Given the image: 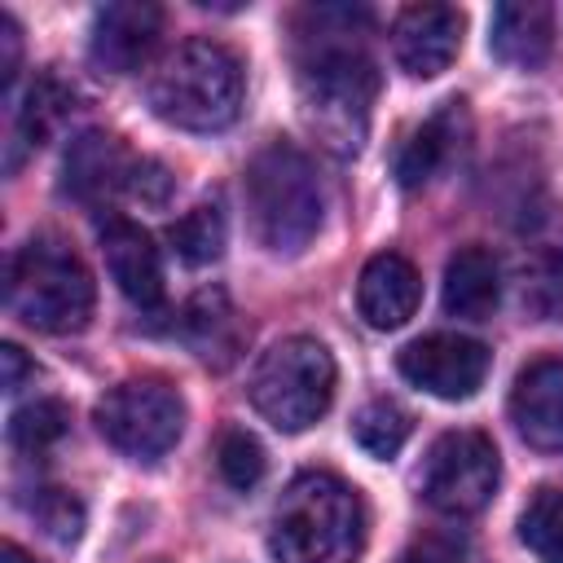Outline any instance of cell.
I'll return each mask as SVG.
<instances>
[{"label":"cell","mask_w":563,"mask_h":563,"mask_svg":"<svg viewBox=\"0 0 563 563\" xmlns=\"http://www.w3.org/2000/svg\"><path fill=\"white\" fill-rule=\"evenodd\" d=\"M299 26V114L308 132L339 158L356 154L369 132V106L378 97V70L365 57L356 31L369 26L365 9L321 4L303 9Z\"/></svg>","instance_id":"6da1fadb"},{"label":"cell","mask_w":563,"mask_h":563,"mask_svg":"<svg viewBox=\"0 0 563 563\" xmlns=\"http://www.w3.org/2000/svg\"><path fill=\"white\" fill-rule=\"evenodd\" d=\"M268 550L277 563H356L365 550L361 493L330 471L295 475L273 510Z\"/></svg>","instance_id":"7a4b0ae2"},{"label":"cell","mask_w":563,"mask_h":563,"mask_svg":"<svg viewBox=\"0 0 563 563\" xmlns=\"http://www.w3.org/2000/svg\"><path fill=\"white\" fill-rule=\"evenodd\" d=\"M246 189V220L251 233L264 251L273 255H299L317 229H321V211H325V194L321 180L308 163L303 150H295L290 141H268L242 176Z\"/></svg>","instance_id":"3957f363"},{"label":"cell","mask_w":563,"mask_h":563,"mask_svg":"<svg viewBox=\"0 0 563 563\" xmlns=\"http://www.w3.org/2000/svg\"><path fill=\"white\" fill-rule=\"evenodd\" d=\"M242 62L220 40L176 44L150 75V110L180 132H220L242 110Z\"/></svg>","instance_id":"277c9868"},{"label":"cell","mask_w":563,"mask_h":563,"mask_svg":"<svg viewBox=\"0 0 563 563\" xmlns=\"http://www.w3.org/2000/svg\"><path fill=\"white\" fill-rule=\"evenodd\" d=\"M4 299H9V312L18 321H26L31 330L75 334L92 317L97 286H92V273L84 268V260L70 246H62L53 238H31L9 260Z\"/></svg>","instance_id":"5b68a950"},{"label":"cell","mask_w":563,"mask_h":563,"mask_svg":"<svg viewBox=\"0 0 563 563\" xmlns=\"http://www.w3.org/2000/svg\"><path fill=\"white\" fill-rule=\"evenodd\" d=\"M334 383H339V369L330 347L308 334H290L260 356L246 391L255 413L277 431H308L330 409Z\"/></svg>","instance_id":"8992f818"},{"label":"cell","mask_w":563,"mask_h":563,"mask_svg":"<svg viewBox=\"0 0 563 563\" xmlns=\"http://www.w3.org/2000/svg\"><path fill=\"white\" fill-rule=\"evenodd\" d=\"M97 431L123 457L154 462L185 431V400L163 378H128L110 387L97 405Z\"/></svg>","instance_id":"52a82bcc"},{"label":"cell","mask_w":563,"mask_h":563,"mask_svg":"<svg viewBox=\"0 0 563 563\" xmlns=\"http://www.w3.org/2000/svg\"><path fill=\"white\" fill-rule=\"evenodd\" d=\"M501 479V462L497 449L484 431H444L422 462V497L427 506H435L440 515H475L488 506V497L497 493Z\"/></svg>","instance_id":"ba28073f"},{"label":"cell","mask_w":563,"mask_h":563,"mask_svg":"<svg viewBox=\"0 0 563 563\" xmlns=\"http://www.w3.org/2000/svg\"><path fill=\"white\" fill-rule=\"evenodd\" d=\"M488 361H493L488 347L466 334H422V339L405 343L396 356L400 374L440 400L475 396L488 378Z\"/></svg>","instance_id":"9c48e42d"},{"label":"cell","mask_w":563,"mask_h":563,"mask_svg":"<svg viewBox=\"0 0 563 563\" xmlns=\"http://www.w3.org/2000/svg\"><path fill=\"white\" fill-rule=\"evenodd\" d=\"M466 18L453 4H409L391 26V53L396 66L413 79H435L453 66L462 48Z\"/></svg>","instance_id":"30bf717a"},{"label":"cell","mask_w":563,"mask_h":563,"mask_svg":"<svg viewBox=\"0 0 563 563\" xmlns=\"http://www.w3.org/2000/svg\"><path fill=\"white\" fill-rule=\"evenodd\" d=\"M163 35V9L150 0H119L97 9L92 18V40L88 57L106 75H132L158 44Z\"/></svg>","instance_id":"8fae6325"},{"label":"cell","mask_w":563,"mask_h":563,"mask_svg":"<svg viewBox=\"0 0 563 563\" xmlns=\"http://www.w3.org/2000/svg\"><path fill=\"white\" fill-rule=\"evenodd\" d=\"M515 277H519V299L532 317L563 312V207H545L528 220Z\"/></svg>","instance_id":"7c38bea8"},{"label":"cell","mask_w":563,"mask_h":563,"mask_svg":"<svg viewBox=\"0 0 563 563\" xmlns=\"http://www.w3.org/2000/svg\"><path fill=\"white\" fill-rule=\"evenodd\" d=\"M510 422L537 453H563V361L541 356L510 387Z\"/></svg>","instance_id":"4fadbf2b"},{"label":"cell","mask_w":563,"mask_h":563,"mask_svg":"<svg viewBox=\"0 0 563 563\" xmlns=\"http://www.w3.org/2000/svg\"><path fill=\"white\" fill-rule=\"evenodd\" d=\"M97 233H101V255H106L114 286L136 308H154L163 299V260H158V246L150 242V233L119 211H106Z\"/></svg>","instance_id":"5bb4252c"},{"label":"cell","mask_w":563,"mask_h":563,"mask_svg":"<svg viewBox=\"0 0 563 563\" xmlns=\"http://www.w3.org/2000/svg\"><path fill=\"white\" fill-rule=\"evenodd\" d=\"M132 154L119 145V136L110 132H79L70 145H66V158H62V189L75 198V202H106L114 194H128V176H132Z\"/></svg>","instance_id":"9a60e30c"},{"label":"cell","mask_w":563,"mask_h":563,"mask_svg":"<svg viewBox=\"0 0 563 563\" xmlns=\"http://www.w3.org/2000/svg\"><path fill=\"white\" fill-rule=\"evenodd\" d=\"M418 303H422V277L405 255L383 251L361 268L356 308L374 330H400L418 312Z\"/></svg>","instance_id":"2e32d148"},{"label":"cell","mask_w":563,"mask_h":563,"mask_svg":"<svg viewBox=\"0 0 563 563\" xmlns=\"http://www.w3.org/2000/svg\"><path fill=\"white\" fill-rule=\"evenodd\" d=\"M466 132H471L466 106H462V101H444L427 123H418V128L400 141V150H396V180H400L405 189L427 185V180L462 150Z\"/></svg>","instance_id":"e0dca14e"},{"label":"cell","mask_w":563,"mask_h":563,"mask_svg":"<svg viewBox=\"0 0 563 563\" xmlns=\"http://www.w3.org/2000/svg\"><path fill=\"white\" fill-rule=\"evenodd\" d=\"M554 44V13L541 0H506L493 9L488 48L515 70H537Z\"/></svg>","instance_id":"ac0fdd59"},{"label":"cell","mask_w":563,"mask_h":563,"mask_svg":"<svg viewBox=\"0 0 563 563\" xmlns=\"http://www.w3.org/2000/svg\"><path fill=\"white\" fill-rule=\"evenodd\" d=\"M501 299V264L488 246L471 242L457 246L444 264V312L462 321H484L493 317Z\"/></svg>","instance_id":"d6986e66"},{"label":"cell","mask_w":563,"mask_h":563,"mask_svg":"<svg viewBox=\"0 0 563 563\" xmlns=\"http://www.w3.org/2000/svg\"><path fill=\"white\" fill-rule=\"evenodd\" d=\"M172 251L189 264V268H202V264H216L224 255V238H229V224H224V211L220 202H198L189 207L172 229Z\"/></svg>","instance_id":"ffe728a7"},{"label":"cell","mask_w":563,"mask_h":563,"mask_svg":"<svg viewBox=\"0 0 563 563\" xmlns=\"http://www.w3.org/2000/svg\"><path fill=\"white\" fill-rule=\"evenodd\" d=\"M70 101H75V92L57 75L31 79V88H26L22 106H18V141L31 145V150L44 145L62 128V119L70 114Z\"/></svg>","instance_id":"44dd1931"},{"label":"cell","mask_w":563,"mask_h":563,"mask_svg":"<svg viewBox=\"0 0 563 563\" xmlns=\"http://www.w3.org/2000/svg\"><path fill=\"white\" fill-rule=\"evenodd\" d=\"M66 431H70V409L57 396H35L31 405L13 409V418H9V444L31 457L48 453Z\"/></svg>","instance_id":"7402d4cb"},{"label":"cell","mask_w":563,"mask_h":563,"mask_svg":"<svg viewBox=\"0 0 563 563\" xmlns=\"http://www.w3.org/2000/svg\"><path fill=\"white\" fill-rule=\"evenodd\" d=\"M519 541L541 563H563V488L545 484L528 497V506L519 515Z\"/></svg>","instance_id":"603a6c76"},{"label":"cell","mask_w":563,"mask_h":563,"mask_svg":"<svg viewBox=\"0 0 563 563\" xmlns=\"http://www.w3.org/2000/svg\"><path fill=\"white\" fill-rule=\"evenodd\" d=\"M185 339L198 347L202 361H211L216 352L233 356V308L224 299V290H202L189 308H185V321H180Z\"/></svg>","instance_id":"cb8c5ba5"},{"label":"cell","mask_w":563,"mask_h":563,"mask_svg":"<svg viewBox=\"0 0 563 563\" xmlns=\"http://www.w3.org/2000/svg\"><path fill=\"white\" fill-rule=\"evenodd\" d=\"M352 435L369 457H396L409 440V413L396 400H369L352 418Z\"/></svg>","instance_id":"d4e9b609"},{"label":"cell","mask_w":563,"mask_h":563,"mask_svg":"<svg viewBox=\"0 0 563 563\" xmlns=\"http://www.w3.org/2000/svg\"><path fill=\"white\" fill-rule=\"evenodd\" d=\"M216 466H220V475H224V484L229 488H238V493H246V488H255L260 479H264V444L251 435V431H242V427H229V431H220V440H216Z\"/></svg>","instance_id":"484cf974"},{"label":"cell","mask_w":563,"mask_h":563,"mask_svg":"<svg viewBox=\"0 0 563 563\" xmlns=\"http://www.w3.org/2000/svg\"><path fill=\"white\" fill-rule=\"evenodd\" d=\"M31 515H35V523H40L57 545L79 541V532H84V506H79V497H70L66 488H40L35 501H31Z\"/></svg>","instance_id":"4316f807"},{"label":"cell","mask_w":563,"mask_h":563,"mask_svg":"<svg viewBox=\"0 0 563 563\" xmlns=\"http://www.w3.org/2000/svg\"><path fill=\"white\" fill-rule=\"evenodd\" d=\"M466 559V532L462 528H427L418 532L396 563H462Z\"/></svg>","instance_id":"83f0119b"},{"label":"cell","mask_w":563,"mask_h":563,"mask_svg":"<svg viewBox=\"0 0 563 563\" xmlns=\"http://www.w3.org/2000/svg\"><path fill=\"white\" fill-rule=\"evenodd\" d=\"M128 194L145 207H163L172 198V172L154 158H136L132 163V176H128Z\"/></svg>","instance_id":"f1b7e54d"},{"label":"cell","mask_w":563,"mask_h":563,"mask_svg":"<svg viewBox=\"0 0 563 563\" xmlns=\"http://www.w3.org/2000/svg\"><path fill=\"white\" fill-rule=\"evenodd\" d=\"M18 62H22V31H18V22L9 13H0V88L13 84Z\"/></svg>","instance_id":"f546056e"},{"label":"cell","mask_w":563,"mask_h":563,"mask_svg":"<svg viewBox=\"0 0 563 563\" xmlns=\"http://www.w3.org/2000/svg\"><path fill=\"white\" fill-rule=\"evenodd\" d=\"M0 365H4V391H18L22 387V378L26 374H35V365L22 356V347H13V343H4L0 347Z\"/></svg>","instance_id":"4dcf8cb0"},{"label":"cell","mask_w":563,"mask_h":563,"mask_svg":"<svg viewBox=\"0 0 563 563\" xmlns=\"http://www.w3.org/2000/svg\"><path fill=\"white\" fill-rule=\"evenodd\" d=\"M0 559H4V563H35V559H31V554H26L22 545H13V541H9L4 550H0Z\"/></svg>","instance_id":"1f68e13d"}]
</instances>
